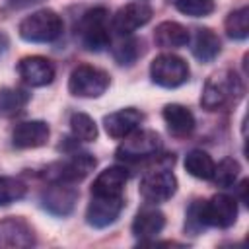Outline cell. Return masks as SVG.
I'll return each instance as SVG.
<instances>
[{"label":"cell","instance_id":"obj_1","mask_svg":"<svg viewBox=\"0 0 249 249\" xmlns=\"http://www.w3.org/2000/svg\"><path fill=\"white\" fill-rule=\"evenodd\" d=\"M62 29H64L62 18L54 10L43 8L25 16L19 21L18 33L27 43H51L62 35Z\"/></svg>","mask_w":249,"mask_h":249},{"label":"cell","instance_id":"obj_2","mask_svg":"<svg viewBox=\"0 0 249 249\" xmlns=\"http://www.w3.org/2000/svg\"><path fill=\"white\" fill-rule=\"evenodd\" d=\"M239 93H241V84L237 74L231 70H218L206 80L200 95V105L208 111H216L235 101Z\"/></svg>","mask_w":249,"mask_h":249},{"label":"cell","instance_id":"obj_3","mask_svg":"<svg viewBox=\"0 0 249 249\" xmlns=\"http://www.w3.org/2000/svg\"><path fill=\"white\" fill-rule=\"evenodd\" d=\"M78 35L88 51H101L109 47V12L105 8L88 10L78 23Z\"/></svg>","mask_w":249,"mask_h":249},{"label":"cell","instance_id":"obj_4","mask_svg":"<svg viewBox=\"0 0 249 249\" xmlns=\"http://www.w3.org/2000/svg\"><path fill=\"white\" fill-rule=\"evenodd\" d=\"M109 74L91 64H80L68 78V89L76 97H99L109 88Z\"/></svg>","mask_w":249,"mask_h":249},{"label":"cell","instance_id":"obj_5","mask_svg":"<svg viewBox=\"0 0 249 249\" xmlns=\"http://www.w3.org/2000/svg\"><path fill=\"white\" fill-rule=\"evenodd\" d=\"M93 167H95V158L88 152H80V154H72L62 161L51 163L43 171V177L49 183H76L82 181L86 175H89Z\"/></svg>","mask_w":249,"mask_h":249},{"label":"cell","instance_id":"obj_6","mask_svg":"<svg viewBox=\"0 0 249 249\" xmlns=\"http://www.w3.org/2000/svg\"><path fill=\"white\" fill-rule=\"evenodd\" d=\"M161 150V140L154 130L136 128L123 138V144L117 148V158L121 161H140L146 158H156Z\"/></svg>","mask_w":249,"mask_h":249},{"label":"cell","instance_id":"obj_7","mask_svg":"<svg viewBox=\"0 0 249 249\" xmlns=\"http://www.w3.org/2000/svg\"><path fill=\"white\" fill-rule=\"evenodd\" d=\"M150 78L161 88H179L189 80V64L177 54L163 53L152 60Z\"/></svg>","mask_w":249,"mask_h":249},{"label":"cell","instance_id":"obj_8","mask_svg":"<svg viewBox=\"0 0 249 249\" xmlns=\"http://www.w3.org/2000/svg\"><path fill=\"white\" fill-rule=\"evenodd\" d=\"M140 196L146 202L158 204L169 200L177 191V177L169 169H156L142 177L140 181Z\"/></svg>","mask_w":249,"mask_h":249},{"label":"cell","instance_id":"obj_9","mask_svg":"<svg viewBox=\"0 0 249 249\" xmlns=\"http://www.w3.org/2000/svg\"><path fill=\"white\" fill-rule=\"evenodd\" d=\"M123 208H124L123 195H117V196L91 195V200H89L88 210H86V222L91 228H97V230L107 228V226H111L119 218Z\"/></svg>","mask_w":249,"mask_h":249},{"label":"cell","instance_id":"obj_10","mask_svg":"<svg viewBox=\"0 0 249 249\" xmlns=\"http://www.w3.org/2000/svg\"><path fill=\"white\" fill-rule=\"evenodd\" d=\"M78 202V191L72 183H49L41 193V206L53 216H68Z\"/></svg>","mask_w":249,"mask_h":249},{"label":"cell","instance_id":"obj_11","mask_svg":"<svg viewBox=\"0 0 249 249\" xmlns=\"http://www.w3.org/2000/svg\"><path fill=\"white\" fill-rule=\"evenodd\" d=\"M202 218L206 228H230L237 220V200L230 195H216L210 200H202Z\"/></svg>","mask_w":249,"mask_h":249},{"label":"cell","instance_id":"obj_12","mask_svg":"<svg viewBox=\"0 0 249 249\" xmlns=\"http://www.w3.org/2000/svg\"><path fill=\"white\" fill-rule=\"evenodd\" d=\"M152 14L154 12L146 2H128L123 8H119L113 16V31H117L119 35H130L142 25H146L152 19Z\"/></svg>","mask_w":249,"mask_h":249},{"label":"cell","instance_id":"obj_13","mask_svg":"<svg viewBox=\"0 0 249 249\" xmlns=\"http://www.w3.org/2000/svg\"><path fill=\"white\" fill-rule=\"evenodd\" d=\"M35 245L33 228L19 216H10L0 222V249H25Z\"/></svg>","mask_w":249,"mask_h":249},{"label":"cell","instance_id":"obj_14","mask_svg":"<svg viewBox=\"0 0 249 249\" xmlns=\"http://www.w3.org/2000/svg\"><path fill=\"white\" fill-rule=\"evenodd\" d=\"M18 72L21 80L29 84L31 88H43L54 80V64L49 58L39 56V54L21 58L18 64Z\"/></svg>","mask_w":249,"mask_h":249},{"label":"cell","instance_id":"obj_15","mask_svg":"<svg viewBox=\"0 0 249 249\" xmlns=\"http://www.w3.org/2000/svg\"><path fill=\"white\" fill-rule=\"evenodd\" d=\"M144 115L134 109V107H124V109H119L111 115H107L103 119V124H105V132L111 136V138H117V140H123L124 136H128L130 132H134L140 123H142Z\"/></svg>","mask_w":249,"mask_h":249},{"label":"cell","instance_id":"obj_16","mask_svg":"<svg viewBox=\"0 0 249 249\" xmlns=\"http://www.w3.org/2000/svg\"><path fill=\"white\" fill-rule=\"evenodd\" d=\"M49 124L45 121H23L12 132V144L19 150L39 148L49 140Z\"/></svg>","mask_w":249,"mask_h":249},{"label":"cell","instance_id":"obj_17","mask_svg":"<svg viewBox=\"0 0 249 249\" xmlns=\"http://www.w3.org/2000/svg\"><path fill=\"white\" fill-rule=\"evenodd\" d=\"M165 226V216L161 210L154 208V206H146L142 210H138V214L134 216L132 222V233L134 237L140 239V243L154 239Z\"/></svg>","mask_w":249,"mask_h":249},{"label":"cell","instance_id":"obj_18","mask_svg":"<svg viewBox=\"0 0 249 249\" xmlns=\"http://www.w3.org/2000/svg\"><path fill=\"white\" fill-rule=\"evenodd\" d=\"M161 115H163V121L167 124V130L177 138H185L195 130V115L185 105L169 103L163 107Z\"/></svg>","mask_w":249,"mask_h":249},{"label":"cell","instance_id":"obj_19","mask_svg":"<svg viewBox=\"0 0 249 249\" xmlns=\"http://www.w3.org/2000/svg\"><path fill=\"white\" fill-rule=\"evenodd\" d=\"M126 179H128V173L123 165H111L95 177L91 185V195H109V196L123 195Z\"/></svg>","mask_w":249,"mask_h":249},{"label":"cell","instance_id":"obj_20","mask_svg":"<svg viewBox=\"0 0 249 249\" xmlns=\"http://www.w3.org/2000/svg\"><path fill=\"white\" fill-rule=\"evenodd\" d=\"M154 41L161 49H179L189 43V31L177 21H161L154 31Z\"/></svg>","mask_w":249,"mask_h":249},{"label":"cell","instance_id":"obj_21","mask_svg":"<svg viewBox=\"0 0 249 249\" xmlns=\"http://www.w3.org/2000/svg\"><path fill=\"white\" fill-rule=\"evenodd\" d=\"M220 49H222V43L212 29L208 27L196 29L195 39H193V54L200 62H212L220 54Z\"/></svg>","mask_w":249,"mask_h":249},{"label":"cell","instance_id":"obj_22","mask_svg":"<svg viewBox=\"0 0 249 249\" xmlns=\"http://www.w3.org/2000/svg\"><path fill=\"white\" fill-rule=\"evenodd\" d=\"M185 169L196 179H210L214 171V160L204 150H191L185 156Z\"/></svg>","mask_w":249,"mask_h":249},{"label":"cell","instance_id":"obj_23","mask_svg":"<svg viewBox=\"0 0 249 249\" xmlns=\"http://www.w3.org/2000/svg\"><path fill=\"white\" fill-rule=\"evenodd\" d=\"M27 101H29V93H25L23 89L4 88L0 91V115H4V117L18 115L25 107Z\"/></svg>","mask_w":249,"mask_h":249},{"label":"cell","instance_id":"obj_24","mask_svg":"<svg viewBox=\"0 0 249 249\" xmlns=\"http://www.w3.org/2000/svg\"><path fill=\"white\" fill-rule=\"evenodd\" d=\"M224 25H226L228 37H231L235 41L247 39V35H249V10L243 6V8H237V10L230 12Z\"/></svg>","mask_w":249,"mask_h":249},{"label":"cell","instance_id":"obj_25","mask_svg":"<svg viewBox=\"0 0 249 249\" xmlns=\"http://www.w3.org/2000/svg\"><path fill=\"white\" fill-rule=\"evenodd\" d=\"M70 130L76 140L93 142L97 138V124L86 113H72L70 115Z\"/></svg>","mask_w":249,"mask_h":249},{"label":"cell","instance_id":"obj_26","mask_svg":"<svg viewBox=\"0 0 249 249\" xmlns=\"http://www.w3.org/2000/svg\"><path fill=\"white\" fill-rule=\"evenodd\" d=\"M239 171H241V167H239V163H237V160H233V158H224L218 165L214 163V171H212V181L218 185V187H231L233 183H235V179L239 177Z\"/></svg>","mask_w":249,"mask_h":249},{"label":"cell","instance_id":"obj_27","mask_svg":"<svg viewBox=\"0 0 249 249\" xmlns=\"http://www.w3.org/2000/svg\"><path fill=\"white\" fill-rule=\"evenodd\" d=\"M25 183L16 177H0V206H10L25 196Z\"/></svg>","mask_w":249,"mask_h":249},{"label":"cell","instance_id":"obj_28","mask_svg":"<svg viewBox=\"0 0 249 249\" xmlns=\"http://www.w3.org/2000/svg\"><path fill=\"white\" fill-rule=\"evenodd\" d=\"M124 39H121L115 47H113V56H115V60L119 62V64H132L136 58H138V54L142 53V49L138 47L140 43L136 41V39H132V37H128V35H123Z\"/></svg>","mask_w":249,"mask_h":249},{"label":"cell","instance_id":"obj_29","mask_svg":"<svg viewBox=\"0 0 249 249\" xmlns=\"http://www.w3.org/2000/svg\"><path fill=\"white\" fill-rule=\"evenodd\" d=\"M175 8L191 18H202L214 12V0H175Z\"/></svg>","mask_w":249,"mask_h":249},{"label":"cell","instance_id":"obj_30","mask_svg":"<svg viewBox=\"0 0 249 249\" xmlns=\"http://www.w3.org/2000/svg\"><path fill=\"white\" fill-rule=\"evenodd\" d=\"M185 228L189 231H193V233H198L200 230L206 228L204 218H202V200H195L191 204V208L187 210V224H185Z\"/></svg>","mask_w":249,"mask_h":249},{"label":"cell","instance_id":"obj_31","mask_svg":"<svg viewBox=\"0 0 249 249\" xmlns=\"http://www.w3.org/2000/svg\"><path fill=\"white\" fill-rule=\"evenodd\" d=\"M35 2H39V0H10V4L16 6V8H23V6H29V4H35Z\"/></svg>","mask_w":249,"mask_h":249}]
</instances>
